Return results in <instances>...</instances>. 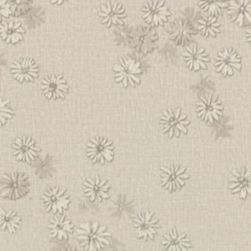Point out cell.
Masks as SVG:
<instances>
[{
	"label": "cell",
	"mask_w": 251,
	"mask_h": 251,
	"mask_svg": "<svg viewBox=\"0 0 251 251\" xmlns=\"http://www.w3.org/2000/svg\"><path fill=\"white\" fill-rule=\"evenodd\" d=\"M41 198L47 211L56 214H61L63 210L68 209L71 202L67 191L60 186H52L48 188L44 191Z\"/></svg>",
	"instance_id": "12"
},
{
	"label": "cell",
	"mask_w": 251,
	"mask_h": 251,
	"mask_svg": "<svg viewBox=\"0 0 251 251\" xmlns=\"http://www.w3.org/2000/svg\"><path fill=\"white\" fill-rule=\"evenodd\" d=\"M181 58L185 66L194 72L205 70L209 63V56L205 49L192 42L185 46L181 53Z\"/></svg>",
	"instance_id": "13"
},
{
	"label": "cell",
	"mask_w": 251,
	"mask_h": 251,
	"mask_svg": "<svg viewBox=\"0 0 251 251\" xmlns=\"http://www.w3.org/2000/svg\"><path fill=\"white\" fill-rule=\"evenodd\" d=\"M228 3L229 0H199L198 6L207 15L217 17L227 8Z\"/></svg>",
	"instance_id": "28"
},
{
	"label": "cell",
	"mask_w": 251,
	"mask_h": 251,
	"mask_svg": "<svg viewBox=\"0 0 251 251\" xmlns=\"http://www.w3.org/2000/svg\"><path fill=\"white\" fill-rule=\"evenodd\" d=\"M13 154L18 161L31 163L35 161L40 152L36 142L29 136H21L16 138L12 144Z\"/></svg>",
	"instance_id": "11"
},
{
	"label": "cell",
	"mask_w": 251,
	"mask_h": 251,
	"mask_svg": "<svg viewBox=\"0 0 251 251\" xmlns=\"http://www.w3.org/2000/svg\"><path fill=\"white\" fill-rule=\"evenodd\" d=\"M133 227L138 238L150 240L157 234L159 221L153 211L146 210L133 219Z\"/></svg>",
	"instance_id": "8"
},
{
	"label": "cell",
	"mask_w": 251,
	"mask_h": 251,
	"mask_svg": "<svg viewBox=\"0 0 251 251\" xmlns=\"http://www.w3.org/2000/svg\"><path fill=\"white\" fill-rule=\"evenodd\" d=\"M12 14L20 16L25 14L32 6V0H8Z\"/></svg>",
	"instance_id": "30"
},
{
	"label": "cell",
	"mask_w": 251,
	"mask_h": 251,
	"mask_svg": "<svg viewBox=\"0 0 251 251\" xmlns=\"http://www.w3.org/2000/svg\"><path fill=\"white\" fill-rule=\"evenodd\" d=\"M126 251H129V250H126ZM130 251H132V250H130Z\"/></svg>",
	"instance_id": "36"
},
{
	"label": "cell",
	"mask_w": 251,
	"mask_h": 251,
	"mask_svg": "<svg viewBox=\"0 0 251 251\" xmlns=\"http://www.w3.org/2000/svg\"><path fill=\"white\" fill-rule=\"evenodd\" d=\"M113 213L117 216H124L130 214L134 209V203L128 197L125 195H120L114 202H113Z\"/></svg>",
	"instance_id": "29"
},
{
	"label": "cell",
	"mask_w": 251,
	"mask_h": 251,
	"mask_svg": "<svg viewBox=\"0 0 251 251\" xmlns=\"http://www.w3.org/2000/svg\"><path fill=\"white\" fill-rule=\"evenodd\" d=\"M41 90L48 99H61L66 96L69 87L62 75H50L41 79Z\"/></svg>",
	"instance_id": "17"
},
{
	"label": "cell",
	"mask_w": 251,
	"mask_h": 251,
	"mask_svg": "<svg viewBox=\"0 0 251 251\" xmlns=\"http://www.w3.org/2000/svg\"><path fill=\"white\" fill-rule=\"evenodd\" d=\"M38 72L37 64L29 58L20 59L11 65V73L20 82L33 81L38 76Z\"/></svg>",
	"instance_id": "18"
},
{
	"label": "cell",
	"mask_w": 251,
	"mask_h": 251,
	"mask_svg": "<svg viewBox=\"0 0 251 251\" xmlns=\"http://www.w3.org/2000/svg\"><path fill=\"white\" fill-rule=\"evenodd\" d=\"M83 191L85 196L92 202H101L109 197L110 185L98 176L87 177L83 181Z\"/></svg>",
	"instance_id": "19"
},
{
	"label": "cell",
	"mask_w": 251,
	"mask_h": 251,
	"mask_svg": "<svg viewBox=\"0 0 251 251\" xmlns=\"http://www.w3.org/2000/svg\"><path fill=\"white\" fill-rule=\"evenodd\" d=\"M99 16L101 22L108 27L123 25L126 18L123 5L116 1H108L103 4L100 8Z\"/></svg>",
	"instance_id": "15"
},
{
	"label": "cell",
	"mask_w": 251,
	"mask_h": 251,
	"mask_svg": "<svg viewBox=\"0 0 251 251\" xmlns=\"http://www.w3.org/2000/svg\"><path fill=\"white\" fill-rule=\"evenodd\" d=\"M12 14V10L8 0H0V22L3 18H8Z\"/></svg>",
	"instance_id": "32"
},
{
	"label": "cell",
	"mask_w": 251,
	"mask_h": 251,
	"mask_svg": "<svg viewBox=\"0 0 251 251\" xmlns=\"http://www.w3.org/2000/svg\"><path fill=\"white\" fill-rule=\"evenodd\" d=\"M34 171L38 177H51L56 172V160L51 155L45 154L37 160Z\"/></svg>",
	"instance_id": "27"
},
{
	"label": "cell",
	"mask_w": 251,
	"mask_h": 251,
	"mask_svg": "<svg viewBox=\"0 0 251 251\" xmlns=\"http://www.w3.org/2000/svg\"><path fill=\"white\" fill-rule=\"evenodd\" d=\"M48 228L53 237L63 240L68 238V236L73 232L74 226L69 218H67L65 215L59 214L50 220Z\"/></svg>",
	"instance_id": "23"
},
{
	"label": "cell",
	"mask_w": 251,
	"mask_h": 251,
	"mask_svg": "<svg viewBox=\"0 0 251 251\" xmlns=\"http://www.w3.org/2000/svg\"><path fill=\"white\" fill-rule=\"evenodd\" d=\"M197 28L200 33L207 37H214L221 31V25L216 16H204L197 22Z\"/></svg>",
	"instance_id": "25"
},
{
	"label": "cell",
	"mask_w": 251,
	"mask_h": 251,
	"mask_svg": "<svg viewBox=\"0 0 251 251\" xmlns=\"http://www.w3.org/2000/svg\"><path fill=\"white\" fill-rule=\"evenodd\" d=\"M86 153L92 162L104 164L113 160L114 146L112 141L106 137L96 136L88 141L86 145Z\"/></svg>",
	"instance_id": "7"
},
{
	"label": "cell",
	"mask_w": 251,
	"mask_h": 251,
	"mask_svg": "<svg viewBox=\"0 0 251 251\" xmlns=\"http://www.w3.org/2000/svg\"><path fill=\"white\" fill-rule=\"evenodd\" d=\"M229 190L242 199L251 196V169L242 167L234 170L229 178Z\"/></svg>",
	"instance_id": "14"
},
{
	"label": "cell",
	"mask_w": 251,
	"mask_h": 251,
	"mask_svg": "<svg viewBox=\"0 0 251 251\" xmlns=\"http://www.w3.org/2000/svg\"><path fill=\"white\" fill-rule=\"evenodd\" d=\"M76 237L86 251H99L109 245L111 233L97 222H86L77 228Z\"/></svg>",
	"instance_id": "1"
},
{
	"label": "cell",
	"mask_w": 251,
	"mask_h": 251,
	"mask_svg": "<svg viewBox=\"0 0 251 251\" xmlns=\"http://www.w3.org/2000/svg\"><path fill=\"white\" fill-rule=\"evenodd\" d=\"M115 80L124 87L136 86L140 82V64L130 58L122 57L113 67Z\"/></svg>",
	"instance_id": "2"
},
{
	"label": "cell",
	"mask_w": 251,
	"mask_h": 251,
	"mask_svg": "<svg viewBox=\"0 0 251 251\" xmlns=\"http://www.w3.org/2000/svg\"><path fill=\"white\" fill-rule=\"evenodd\" d=\"M246 39H247V41H248V43L250 44V46H251V25L247 27V29H246Z\"/></svg>",
	"instance_id": "33"
},
{
	"label": "cell",
	"mask_w": 251,
	"mask_h": 251,
	"mask_svg": "<svg viewBox=\"0 0 251 251\" xmlns=\"http://www.w3.org/2000/svg\"><path fill=\"white\" fill-rule=\"evenodd\" d=\"M25 28L19 22H5L0 25V34L2 39L11 44L20 42L25 34Z\"/></svg>",
	"instance_id": "24"
},
{
	"label": "cell",
	"mask_w": 251,
	"mask_h": 251,
	"mask_svg": "<svg viewBox=\"0 0 251 251\" xmlns=\"http://www.w3.org/2000/svg\"><path fill=\"white\" fill-rule=\"evenodd\" d=\"M197 116L204 122L213 124L218 122L224 113V107L220 99L212 94L201 96L196 102Z\"/></svg>",
	"instance_id": "6"
},
{
	"label": "cell",
	"mask_w": 251,
	"mask_h": 251,
	"mask_svg": "<svg viewBox=\"0 0 251 251\" xmlns=\"http://www.w3.org/2000/svg\"><path fill=\"white\" fill-rule=\"evenodd\" d=\"M160 124L163 131L169 137H179L187 132L189 121L187 116L181 112L179 108L167 109L162 113Z\"/></svg>",
	"instance_id": "4"
},
{
	"label": "cell",
	"mask_w": 251,
	"mask_h": 251,
	"mask_svg": "<svg viewBox=\"0 0 251 251\" xmlns=\"http://www.w3.org/2000/svg\"><path fill=\"white\" fill-rule=\"evenodd\" d=\"M168 33L170 39L177 46H187L193 40L195 30L186 20H177L171 24Z\"/></svg>",
	"instance_id": "16"
},
{
	"label": "cell",
	"mask_w": 251,
	"mask_h": 251,
	"mask_svg": "<svg viewBox=\"0 0 251 251\" xmlns=\"http://www.w3.org/2000/svg\"><path fill=\"white\" fill-rule=\"evenodd\" d=\"M21 226V217L13 210L0 209V227L10 233L16 232Z\"/></svg>",
	"instance_id": "26"
},
{
	"label": "cell",
	"mask_w": 251,
	"mask_h": 251,
	"mask_svg": "<svg viewBox=\"0 0 251 251\" xmlns=\"http://www.w3.org/2000/svg\"><path fill=\"white\" fill-rule=\"evenodd\" d=\"M29 189V181L23 173L5 174L0 179V193L8 199H19L25 196Z\"/></svg>",
	"instance_id": "3"
},
{
	"label": "cell",
	"mask_w": 251,
	"mask_h": 251,
	"mask_svg": "<svg viewBox=\"0 0 251 251\" xmlns=\"http://www.w3.org/2000/svg\"><path fill=\"white\" fill-rule=\"evenodd\" d=\"M13 115V110L9 106V101L0 98V126H3Z\"/></svg>",
	"instance_id": "31"
},
{
	"label": "cell",
	"mask_w": 251,
	"mask_h": 251,
	"mask_svg": "<svg viewBox=\"0 0 251 251\" xmlns=\"http://www.w3.org/2000/svg\"><path fill=\"white\" fill-rule=\"evenodd\" d=\"M141 12L144 22L152 27L165 25L171 16V11L163 0H147Z\"/></svg>",
	"instance_id": "5"
},
{
	"label": "cell",
	"mask_w": 251,
	"mask_h": 251,
	"mask_svg": "<svg viewBox=\"0 0 251 251\" xmlns=\"http://www.w3.org/2000/svg\"><path fill=\"white\" fill-rule=\"evenodd\" d=\"M66 0H51V2L53 4H57V5H61L63 2H65Z\"/></svg>",
	"instance_id": "35"
},
{
	"label": "cell",
	"mask_w": 251,
	"mask_h": 251,
	"mask_svg": "<svg viewBox=\"0 0 251 251\" xmlns=\"http://www.w3.org/2000/svg\"><path fill=\"white\" fill-rule=\"evenodd\" d=\"M158 35L152 26H140L133 36V44L136 51L142 54L151 52L156 46Z\"/></svg>",
	"instance_id": "21"
},
{
	"label": "cell",
	"mask_w": 251,
	"mask_h": 251,
	"mask_svg": "<svg viewBox=\"0 0 251 251\" xmlns=\"http://www.w3.org/2000/svg\"><path fill=\"white\" fill-rule=\"evenodd\" d=\"M215 68L223 75H232L241 68V58L237 51L230 47L222 49L215 60Z\"/></svg>",
	"instance_id": "9"
},
{
	"label": "cell",
	"mask_w": 251,
	"mask_h": 251,
	"mask_svg": "<svg viewBox=\"0 0 251 251\" xmlns=\"http://www.w3.org/2000/svg\"><path fill=\"white\" fill-rule=\"evenodd\" d=\"M162 246L166 251H188L191 242L185 233L173 229L164 235Z\"/></svg>",
	"instance_id": "22"
},
{
	"label": "cell",
	"mask_w": 251,
	"mask_h": 251,
	"mask_svg": "<svg viewBox=\"0 0 251 251\" xmlns=\"http://www.w3.org/2000/svg\"><path fill=\"white\" fill-rule=\"evenodd\" d=\"M188 178L185 168L178 165H171L163 167L161 170V183L164 188L169 191L180 189Z\"/></svg>",
	"instance_id": "10"
},
{
	"label": "cell",
	"mask_w": 251,
	"mask_h": 251,
	"mask_svg": "<svg viewBox=\"0 0 251 251\" xmlns=\"http://www.w3.org/2000/svg\"><path fill=\"white\" fill-rule=\"evenodd\" d=\"M227 14L239 26L251 25V0H231L227 5Z\"/></svg>",
	"instance_id": "20"
},
{
	"label": "cell",
	"mask_w": 251,
	"mask_h": 251,
	"mask_svg": "<svg viewBox=\"0 0 251 251\" xmlns=\"http://www.w3.org/2000/svg\"><path fill=\"white\" fill-rule=\"evenodd\" d=\"M61 251H77V250L75 249V248H73V247L68 246V247H66V248H63Z\"/></svg>",
	"instance_id": "34"
}]
</instances>
